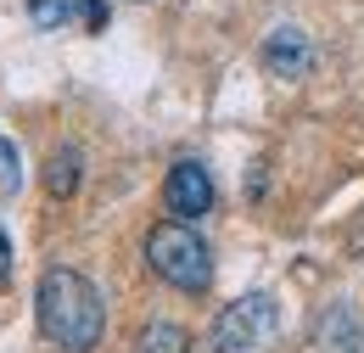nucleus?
<instances>
[{
  "mask_svg": "<svg viewBox=\"0 0 364 353\" xmlns=\"http://www.w3.org/2000/svg\"><path fill=\"white\" fill-rule=\"evenodd\" d=\"M353 247H359V258H364V219L353 224Z\"/></svg>",
  "mask_w": 364,
  "mask_h": 353,
  "instance_id": "obj_12",
  "label": "nucleus"
},
{
  "mask_svg": "<svg viewBox=\"0 0 364 353\" xmlns=\"http://www.w3.org/2000/svg\"><path fill=\"white\" fill-rule=\"evenodd\" d=\"M359 353H364V342H359Z\"/></svg>",
  "mask_w": 364,
  "mask_h": 353,
  "instance_id": "obj_13",
  "label": "nucleus"
},
{
  "mask_svg": "<svg viewBox=\"0 0 364 353\" xmlns=\"http://www.w3.org/2000/svg\"><path fill=\"white\" fill-rule=\"evenodd\" d=\"M6 269H11V241H6V224H0V280H6Z\"/></svg>",
  "mask_w": 364,
  "mask_h": 353,
  "instance_id": "obj_11",
  "label": "nucleus"
},
{
  "mask_svg": "<svg viewBox=\"0 0 364 353\" xmlns=\"http://www.w3.org/2000/svg\"><path fill=\"white\" fill-rule=\"evenodd\" d=\"M23 191V157H17V146L0 135V196H17Z\"/></svg>",
  "mask_w": 364,
  "mask_h": 353,
  "instance_id": "obj_10",
  "label": "nucleus"
},
{
  "mask_svg": "<svg viewBox=\"0 0 364 353\" xmlns=\"http://www.w3.org/2000/svg\"><path fill=\"white\" fill-rule=\"evenodd\" d=\"M135 353H191V337H185L174 320H151V325H140Z\"/></svg>",
  "mask_w": 364,
  "mask_h": 353,
  "instance_id": "obj_9",
  "label": "nucleus"
},
{
  "mask_svg": "<svg viewBox=\"0 0 364 353\" xmlns=\"http://www.w3.org/2000/svg\"><path fill=\"white\" fill-rule=\"evenodd\" d=\"M163 208H168L180 224H196L202 214H213V179H208V169L191 163V157L174 163L168 179H163Z\"/></svg>",
  "mask_w": 364,
  "mask_h": 353,
  "instance_id": "obj_4",
  "label": "nucleus"
},
{
  "mask_svg": "<svg viewBox=\"0 0 364 353\" xmlns=\"http://www.w3.org/2000/svg\"><path fill=\"white\" fill-rule=\"evenodd\" d=\"M258 56H264V68H269L274 79H303V73L314 68V45H309L303 28H291V23L269 28V40H264Z\"/></svg>",
  "mask_w": 364,
  "mask_h": 353,
  "instance_id": "obj_6",
  "label": "nucleus"
},
{
  "mask_svg": "<svg viewBox=\"0 0 364 353\" xmlns=\"http://www.w3.org/2000/svg\"><path fill=\"white\" fill-rule=\"evenodd\" d=\"M79 179H85V163H79V152H73V146H56V152H50V163H46V191L68 202V196L79 191Z\"/></svg>",
  "mask_w": 364,
  "mask_h": 353,
  "instance_id": "obj_8",
  "label": "nucleus"
},
{
  "mask_svg": "<svg viewBox=\"0 0 364 353\" xmlns=\"http://www.w3.org/2000/svg\"><path fill=\"white\" fill-rule=\"evenodd\" d=\"M28 23L34 28H85V34H101L107 28V0H28Z\"/></svg>",
  "mask_w": 364,
  "mask_h": 353,
  "instance_id": "obj_5",
  "label": "nucleus"
},
{
  "mask_svg": "<svg viewBox=\"0 0 364 353\" xmlns=\"http://www.w3.org/2000/svg\"><path fill=\"white\" fill-rule=\"evenodd\" d=\"M359 342H364V325L353 320L348 303L325 309V320H319V348L325 353H359Z\"/></svg>",
  "mask_w": 364,
  "mask_h": 353,
  "instance_id": "obj_7",
  "label": "nucleus"
},
{
  "mask_svg": "<svg viewBox=\"0 0 364 353\" xmlns=\"http://www.w3.org/2000/svg\"><path fill=\"white\" fill-rule=\"evenodd\" d=\"M34 314H40V331L62 353H90L107 331V309H101V292L79 269H46L40 275V292H34Z\"/></svg>",
  "mask_w": 364,
  "mask_h": 353,
  "instance_id": "obj_1",
  "label": "nucleus"
},
{
  "mask_svg": "<svg viewBox=\"0 0 364 353\" xmlns=\"http://www.w3.org/2000/svg\"><path fill=\"white\" fill-rule=\"evenodd\" d=\"M274 325H280L274 297L269 292H247L213 320V353H264L274 342Z\"/></svg>",
  "mask_w": 364,
  "mask_h": 353,
  "instance_id": "obj_3",
  "label": "nucleus"
},
{
  "mask_svg": "<svg viewBox=\"0 0 364 353\" xmlns=\"http://www.w3.org/2000/svg\"><path fill=\"white\" fill-rule=\"evenodd\" d=\"M146 264L157 269L168 286H180V292H208V286H213V253H208V241L180 219L151 224V236H146Z\"/></svg>",
  "mask_w": 364,
  "mask_h": 353,
  "instance_id": "obj_2",
  "label": "nucleus"
}]
</instances>
